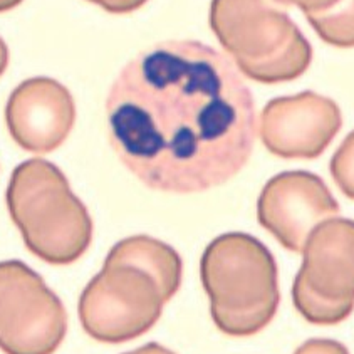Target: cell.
Returning a JSON list of instances; mask_svg holds the SVG:
<instances>
[{
	"mask_svg": "<svg viewBox=\"0 0 354 354\" xmlns=\"http://www.w3.org/2000/svg\"><path fill=\"white\" fill-rule=\"evenodd\" d=\"M292 304L309 324L314 326H336L348 319L354 310V301L331 302L314 294L301 279L292 282Z\"/></svg>",
	"mask_w": 354,
	"mask_h": 354,
	"instance_id": "12",
	"label": "cell"
},
{
	"mask_svg": "<svg viewBox=\"0 0 354 354\" xmlns=\"http://www.w3.org/2000/svg\"><path fill=\"white\" fill-rule=\"evenodd\" d=\"M343 128L336 101L314 91L274 97L263 106L259 135L263 147L284 160H316Z\"/></svg>",
	"mask_w": 354,
	"mask_h": 354,
	"instance_id": "7",
	"label": "cell"
},
{
	"mask_svg": "<svg viewBox=\"0 0 354 354\" xmlns=\"http://www.w3.org/2000/svg\"><path fill=\"white\" fill-rule=\"evenodd\" d=\"M7 66H9V49H7V44L3 42V39L0 37V76L6 73Z\"/></svg>",
	"mask_w": 354,
	"mask_h": 354,
	"instance_id": "18",
	"label": "cell"
},
{
	"mask_svg": "<svg viewBox=\"0 0 354 354\" xmlns=\"http://www.w3.org/2000/svg\"><path fill=\"white\" fill-rule=\"evenodd\" d=\"M109 141L141 183L188 195L220 187L250 160L252 91L225 54L167 41L133 57L106 97Z\"/></svg>",
	"mask_w": 354,
	"mask_h": 354,
	"instance_id": "1",
	"label": "cell"
},
{
	"mask_svg": "<svg viewBox=\"0 0 354 354\" xmlns=\"http://www.w3.org/2000/svg\"><path fill=\"white\" fill-rule=\"evenodd\" d=\"M294 354H349V351L339 341L314 337L299 346Z\"/></svg>",
	"mask_w": 354,
	"mask_h": 354,
	"instance_id": "14",
	"label": "cell"
},
{
	"mask_svg": "<svg viewBox=\"0 0 354 354\" xmlns=\"http://www.w3.org/2000/svg\"><path fill=\"white\" fill-rule=\"evenodd\" d=\"M183 262L168 243L148 235L120 240L77 302L88 336L106 344L138 339L160 321L182 286Z\"/></svg>",
	"mask_w": 354,
	"mask_h": 354,
	"instance_id": "2",
	"label": "cell"
},
{
	"mask_svg": "<svg viewBox=\"0 0 354 354\" xmlns=\"http://www.w3.org/2000/svg\"><path fill=\"white\" fill-rule=\"evenodd\" d=\"M76 104L66 86L50 77H30L10 93L6 123L12 140L37 155L54 151L68 140Z\"/></svg>",
	"mask_w": 354,
	"mask_h": 354,
	"instance_id": "9",
	"label": "cell"
},
{
	"mask_svg": "<svg viewBox=\"0 0 354 354\" xmlns=\"http://www.w3.org/2000/svg\"><path fill=\"white\" fill-rule=\"evenodd\" d=\"M274 2L281 3V6H296L306 14H313V12H319L334 6L337 0H274Z\"/></svg>",
	"mask_w": 354,
	"mask_h": 354,
	"instance_id": "16",
	"label": "cell"
},
{
	"mask_svg": "<svg viewBox=\"0 0 354 354\" xmlns=\"http://www.w3.org/2000/svg\"><path fill=\"white\" fill-rule=\"evenodd\" d=\"M88 2L96 3L109 14H131L141 9L148 0H88Z\"/></svg>",
	"mask_w": 354,
	"mask_h": 354,
	"instance_id": "15",
	"label": "cell"
},
{
	"mask_svg": "<svg viewBox=\"0 0 354 354\" xmlns=\"http://www.w3.org/2000/svg\"><path fill=\"white\" fill-rule=\"evenodd\" d=\"M12 222L30 254L50 266L77 262L93 242V218L54 163L30 158L12 171L6 194Z\"/></svg>",
	"mask_w": 354,
	"mask_h": 354,
	"instance_id": "4",
	"label": "cell"
},
{
	"mask_svg": "<svg viewBox=\"0 0 354 354\" xmlns=\"http://www.w3.org/2000/svg\"><path fill=\"white\" fill-rule=\"evenodd\" d=\"M68 333L64 304L22 261L0 262V349L54 354Z\"/></svg>",
	"mask_w": 354,
	"mask_h": 354,
	"instance_id": "6",
	"label": "cell"
},
{
	"mask_svg": "<svg viewBox=\"0 0 354 354\" xmlns=\"http://www.w3.org/2000/svg\"><path fill=\"white\" fill-rule=\"evenodd\" d=\"M329 171L343 195L354 200V131L344 138L329 161Z\"/></svg>",
	"mask_w": 354,
	"mask_h": 354,
	"instance_id": "13",
	"label": "cell"
},
{
	"mask_svg": "<svg viewBox=\"0 0 354 354\" xmlns=\"http://www.w3.org/2000/svg\"><path fill=\"white\" fill-rule=\"evenodd\" d=\"M24 0H0V14L2 12H9L12 9H15L17 6H21Z\"/></svg>",
	"mask_w": 354,
	"mask_h": 354,
	"instance_id": "19",
	"label": "cell"
},
{
	"mask_svg": "<svg viewBox=\"0 0 354 354\" xmlns=\"http://www.w3.org/2000/svg\"><path fill=\"white\" fill-rule=\"evenodd\" d=\"M296 277L331 302L354 301V220L333 217L316 225L301 250Z\"/></svg>",
	"mask_w": 354,
	"mask_h": 354,
	"instance_id": "10",
	"label": "cell"
},
{
	"mask_svg": "<svg viewBox=\"0 0 354 354\" xmlns=\"http://www.w3.org/2000/svg\"><path fill=\"white\" fill-rule=\"evenodd\" d=\"M306 19L326 44L354 47V0H337L329 9L306 14Z\"/></svg>",
	"mask_w": 354,
	"mask_h": 354,
	"instance_id": "11",
	"label": "cell"
},
{
	"mask_svg": "<svg viewBox=\"0 0 354 354\" xmlns=\"http://www.w3.org/2000/svg\"><path fill=\"white\" fill-rule=\"evenodd\" d=\"M200 281L212 321L227 336H254L277 314V262L254 235L229 232L212 240L200 259Z\"/></svg>",
	"mask_w": 354,
	"mask_h": 354,
	"instance_id": "3",
	"label": "cell"
},
{
	"mask_svg": "<svg viewBox=\"0 0 354 354\" xmlns=\"http://www.w3.org/2000/svg\"><path fill=\"white\" fill-rule=\"evenodd\" d=\"M208 19L235 68L252 81H294L313 62V46L274 0H212Z\"/></svg>",
	"mask_w": 354,
	"mask_h": 354,
	"instance_id": "5",
	"label": "cell"
},
{
	"mask_svg": "<svg viewBox=\"0 0 354 354\" xmlns=\"http://www.w3.org/2000/svg\"><path fill=\"white\" fill-rule=\"evenodd\" d=\"M339 203L321 176L310 171H282L263 185L257 220L289 252H299L316 225L337 217Z\"/></svg>",
	"mask_w": 354,
	"mask_h": 354,
	"instance_id": "8",
	"label": "cell"
},
{
	"mask_svg": "<svg viewBox=\"0 0 354 354\" xmlns=\"http://www.w3.org/2000/svg\"><path fill=\"white\" fill-rule=\"evenodd\" d=\"M123 354H176V353L171 351V349L165 348V346H161L158 343H148L141 346V348L135 349V351H128Z\"/></svg>",
	"mask_w": 354,
	"mask_h": 354,
	"instance_id": "17",
	"label": "cell"
}]
</instances>
